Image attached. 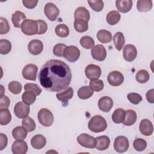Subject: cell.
<instances>
[{
    "instance_id": "39",
    "label": "cell",
    "mask_w": 154,
    "mask_h": 154,
    "mask_svg": "<svg viewBox=\"0 0 154 154\" xmlns=\"http://www.w3.org/2000/svg\"><path fill=\"white\" fill-rule=\"evenodd\" d=\"M79 43L81 46L87 49H92L94 46V40L90 36H83L79 40Z\"/></svg>"
},
{
    "instance_id": "14",
    "label": "cell",
    "mask_w": 154,
    "mask_h": 154,
    "mask_svg": "<svg viewBox=\"0 0 154 154\" xmlns=\"http://www.w3.org/2000/svg\"><path fill=\"white\" fill-rule=\"evenodd\" d=\"M137 50L136 47L131 44L126 45L123 50V56L124 59L128 61H133L137 57Z\"/></svg>"
},
{
    "instance_id": "22",
    "label": "cell",
    "mask_w": 154,
    "mask_h": 154,
    "mask_svg": "<svg viewBox=\"0 0 154 154\" xmlns=\"http://www.w3.org/2000/svg\"><path fill=\"white\" fill-rule=\"evenodd\" d=\"M96 148L99 150H105L107 149L110 144V140L108 136L102 135L96 138Z\"/></svg>"
},
{
    "instance_id": "1",
    "label": "cell",
    "mask_w": 154,
    "mask_h": 154,
    "mask_svg": "<svg viewBox=\"0 0 154 154\" xmlns=\"http://www.w3.org/2000/svg\"><path fill=\"white\" fill-rule=\"evenodd\" d=\"M41 85L51 92L64 90L69 86L72 80V72L69 66L60 60L52 59L46 61L38 73Z\"/></svg>"
},
{
    "instance_id": "12",
    "label": "cell",
    "mask_w": 154,
    "mask_h": 154,
    "mask_svg": "<svg viewBox=\"0 0 154 154\" xmlns=\"http://www.w3.org/2000/svg\"><path fill=\"white\" fill-rule=\"evenodd\" d=\"M91 55L93 59L99 61H102L106 57V51L102 45H97L91 49Z\"/></svg>"
},
{
    "instance_id": "10",
    "label": "cell",
    "mask_w": 154,
    "mask_h": 154,
    "mask_svg": "<svg viewBox=\"0 0 154 154\" xmlns=\"http://www.w3.org/2000/svg\"><path fill=\"white\" fill-rule=\"evenodd\" d=\"M101 73L102 70L100 67L96 64H88L85 69V76L90 80L99 79L101 75Z\"/></svg>"
},
{
    "instance_id": "31",
    "label": "cell",
    "mask_w": 154,
    "mask_h": 154,
    "mask_svg": "<svg viewBox=\"0 0 154 154\" xmlns=\"http://www.w3.org/2000/svg\"><path fill=\"white\" fill-rule=\"evenodd\" d=\"M73 96V90L72 87H68L64 91L58 93L56 94L58 100L61 102H66L72 98Z\"/></svg>"
},
{
    "instance_id": "37",
    "label": "cell",
    "mask_w": 154,
    "mask_h": 154,
    "mask_svg": "<svg viewBox=\"0 0 154 154\" xmlns=\"http://www.w3.org/2000/svg\"><path fill=\"white\" fill-rule=\"evenodd\" d=\"M150 75L146 70L141 69L137 72L135 75V79L137 81L141 84L147 82L149 80Z\"/></svg>"
},
{
    "instance_id": "23",
    "label": "cell",
    "mask_w": 154,
    "mask_h": 154,
    "mask_svg": "<svg viewBox=\"0 0 154 154\" xmlns=\"http://www.w3.org/2000/svg\"><path fill=\"white\" fill-rule=\"evenodd\" d=\"M74 17L75 19H84L88 22L90 18V12L85 7H79L75 11Z\"/></svg>"
},
{
    "instance_id": "46",
    "label": "cell",
    "mask_w": 154,
    "mask_h": 154,
    "mask_svg": "<svg viewBox=\"0 0 154 154\" xmlns=\"http://www.w3.org/2000/svg\"><path fill=\"white\" fill-rule=\"evenodd\" d=\"M24 90L25 91H30L34 93L36 96L40 94L42 89L38 86L37 84L34 83H27L24 85Z\"/></svg>"
},
{
    "instance_id": "28",
    "label": "cell",
    "mask_w": 154,
    "mask_h": 154,
    "mask_svg": "<svg viewBox=\"0 0 154 154\" xmlns=\"http://www.w3.org/2000/svg\"><path fill=\"white\" fill-rule=\"evenodd\" d=\"M112 39L116 48L118 51H121L125 43V38L122 32H117L114 34Z\"/></svg>"
},
{
    "instance_id": "36",
    "label": "cell",
    "mask_w": 154,
    "mask_h": 154,
    "mask_svg": "<svg viewBox=\"0 0 154 154\" xmlns=\"http://www.w3.org/2000/svg\"><path fill=\"white\" fill-rule=\"evenodd\" d=\"M22 125L29 132L34 131L35 129V123L34 120L31 117L28 116L23 119Z\"/></svg>"
},
{
    "instance_id": "38",
    "label": "cell",
    "mask_w": 154,
    "mask_h": 154,
    "mask_svg": "<svg viewBox=\"0 0 154 154\" xmlns=\"http://www.w3.org/2000/svg\"><path fill=\"white\" fill-rule=\"evenodd\" d=\"M22 101L27 104V105H31L32 104L36 99V94L30 91H25L22 96Z\"/></svg>"
},
{
    "instance_id": "42",
    "label": "cell",
    "mask_w": 154,
    "mask_h": 154,
    "mask_svg": "<svg viewBox=\"0 0 154 154\" xmlns=\"http://www.w3.org/2000/svg\"><path fill=\"white\" fill-rule=\"evenodd\" d=\"M89 87L94 91L99 92L103 90L104 87V84L100 79H92L90 80L89 83Z\"/></svg>"
},
{
    "instance_id": "18",
    "label": "cell",
    "mask_w": 154,
    "mask_h": 154,
    "mask_svg": "<svg viewBox=\"0 0 154 154\" xmlns=\"http://www.w3.org/2000/svg\"><path fill=\"white\" fill-rule=\"evenodd\" d=\"M112 106L113 100L110 97L103 96L98 100L99 108L103 112H109L112 108Z\"/></svg>"
},
{
    "instance_id": "21",
    "label": "cell",
    "mask_w": 154,
    "mask_h": 154,
    "mask_svg": "<svg viewBox=\"0 0 154 154\" xmlns=\"http://www.w3.org/2000/svg\"><path fill=\"white\" fill-rule=\"evenodd\" d=\"M25 14L20 11H16L11 16V21L14 27L19 28H21L22 23L26 20Z\"/></svg>"
},
{
    "instance_id": "43",
    "label": "cell",
    "mask_w": 154,
    "mask_h": 154,
    "mask_svg": "<svg viewBox=\"0 0 154 154\" xmlns=\"http://www.w3.org/2000/svg\"><path fill=\"white\" fill-rule=\"evenodd\" d=\"M90 8L97 12H99L103 10V2L101 0H94V1H87Z\"/></svg>"
},
{
    "instance_id": "32",
    "label": "cell",
    "mask_w": 154,
    "mask_h": 154,
    "mask_svg": "<svg viewBox=\"0 0 154 154\" xmlns=\"http://www.w3.org/2000/svg\"><path fill=\"white\" fill-rule=\"evenodd\" d=\"M120 18L121 16L120 13L116 10H112L107 14L106 20L107 23L110 25H114L120 21Z\"/></svg>"
},
{
    "instance_id": "50",
    "label": "cell",
    "mask_w": 154,
    "mask_h": 154,
    "mask_svg": "<svg viewBox=\"0 0 154 154\" xmlns=\"http://www.w3.org/2000/svg\"><path fill=\"white\" fill-rule=\"evenodd\" d=\"M10 99L7 96H2L1 97L0 100V109L8 108L10 106Z\"/></svg>"
},
{
    "instance_id": "34",
    "label": "cell",
    "mask_w": 154,
    "mask_h": 154,
    "mask_svg": "<svg viewBox=\"0 0 154 154\" xmlns=\"http://www.w3.org/2000/svg\"><path fill=\"white\" fill-rule=\"evenodd\" d=\"M11 120V114L8 108L0 109V124L6 125Z\"/></svg>"
},
{
    "instance_id": "3",
    "label": "cell",
    "mask_w": 154,
    "mask_h": 154,
    "mask_svg": "<svg viewBox=\"0 0 154 154\" xmlns=\"http://www.w3.org/2000/svg\"><path fill=\"white\" fill-rule=\"evenodd\" d=\"M39 123L46 127L51 126L54 122V116L48 108H42L39 110L37 116Z\"/></svg>"
},
{
    "instance_id": "7",
    "label": "cell",
    "mask_w": 154,
    "mask_h": 154,
    "mask_svg": "<svg viewBox=\"0 0 154 154\" xmlns=\"http://www.w3.org/2000/svg\"><path fill=\"white\" fill-rule=\"evenodd\" d=\"M38 67L34 64H26L22 70V76L24 79L30 81H35Z\"/></svg>"
},
{
    "instance_id": "5",
    "label": "cell",
    "mask_w": 154,
    "mask_h": 154,
    "mask_svg": "<svg viewBox=\"0 0 154 154\" xmlns=\"http://www.w3.org/2000/svg\"><path fill=\"white\" fill-rule=\"evenodd\" d=\"M78 143L84 147L88 149H94L96 146V140L93 137L87 134H81L78 136Z\"/></svg>"
},
{
    "instance_id": "52",
    "label": "cell",
    "mask_w": 154,
    "mask_h": 154,
    "mask_svg": "<svg viewBox=\"0 0 154 154\" xmlns=\"http://www.w3.org/2000/svg\"><path fill=\"white\" fill-rule=\"evenodd\" d=\"M8 138L6 135L1 133L0 134V150H2L7 146Z\"/></svg>"
},
{
    "instance_id": "44",
    "label": "cell",
    "mask_w": 154,
    "mask_h": 154,
    "mask_svg": "<svg viewBox=\"0 0 154 154\" xmlns=\"http://www.w3.org/2000/svg\"><path fill=\"white\" fill-rule=\"evenodd\" d=\"M133 147L137 151L141 152L146 148L147 143L143 138H137L133 142Z\"/></svg>"
},
{
    "instance_id": "9",
    "label": "cell",
    "mask_w": 154,
    "mask_h": 154,
    "mask_svg": "<svg viewBox=\"0 0 154 154\" xmlns=\"http://www.w3.org/2000/svg\"><path fill=\"white\" fill-rule=\"evenodd\" d=\"M129 146L128 139L125 136L117 137L114 142V148L119 153H123L127 151Z\"/></svg>"
},
{
    "instance_id": "2",
    "label": "cell",
    "mask_w": 154,
    "mask_h": 154,
    "mask_svg": "<svg viewBox=\"0 0 154 154\" xmlns=\"http://www.w3.org/2000/svg\"><path fill=\"white\" fill-rule=\"evenodd\" d=\"M88 129L94 133L103 132L107 128L106 120L100 115H96L92 117L88 123Z\"/></svg>"
},
{
    "instance_id": "27",
    "label": "cell",
    "mask_w": 154,
    "mask_h": 154,
    "mask_svg": "<svg viewBox=\"0 0 154 154\" xmlns=\"http://www.w3.org/2000/svg\"><path fill=\"white\" fill-rule=\"evenodd\" d=\"M28 131L23 126H17L12 131L13 137L15 140H24L27 136Z\"/></svg>"
},
{
    "instance_id": "4",
    "label": "cell",
    "mask_w": 154,
    "mask_h": 154,
    "mask_svg": "<svg viewBox=\"0 0 154 154\" xmlns=\"http://www.w3.org/2000/svg\"><path fill=\"white\" fill-rule=\"evenodd\" d=\"M22 32L26 35H32L38 33V24L36 20H25L21 25Z\"/></svg>"
},
{
    "instance_id": "45",
    "label": "cell",
    "mask_w": 154,
    "mask_h": 154,
    "mask_svg": "<svg viewBox=\"0 0 154 154\" xmlns=\"http://www.w3.org/2000/svg\"><path fill=\"white\" fill-rule=\"evenodd\" d=\"M0 34L3 35L8 32L10 27L7 19L3 17H0Z\"/></svg>"
},
{
    "instance_id": "53",
    "label": "cell",
    "mask_w": 154,
    "mask_h": 154,
    "mask_svg": "<svg viewBox=\"0 0 154 154\" xmlns=\"http://www.w3.org/2000/svg\"><path fill=\"white\" fill-rule=\"evenodd\" d=\"M154 90L153 89H151L150 90H149L146 94V97L147 100L150 103H154Z\"/></svg>"
},
{
    "instance_id": "35",
    "label": "cell",
    "mask_w": 154,
    "mask_h": 154,
    "mask_svg": "<svg viewBox=\"0 0 154 154\" xmlns=\"http://www.w3.org/2000/svg\"><path fill=\"white\" fill-rule=\"evenodd\" d=\"M55 32L58 37L65 38L67 37L69 34V27L65 24H58L55 28Z\"/></svg>"
},
{
    "instance_id": "26",
    "label": "cell",
    "mask_w": 154,
    "mask_h": 154,
    "mask_svg": "<svg viewBox=\"0 0 154 154\" xmlns=\"http://www.w3.org/2000/svg\"><path fill=\"white\" fill-rule=\"evenodd\" d=\"M126 117V111L120 108H117L112 114V120L115 123H123Z\"/></svg>"
},
{
    "instance_id": "11",
    "label": "cell",
    "mask_w": 154,
    "mask_h": 154,
    "mask_svg": "<svg viewBox=\"0 0 154 154\" xmlns=\"http://www.w3.org/2000/svg\"><path fill=\"white\" fill-rule=\"evenodd\" d=\"M30 107L29 105L23 102H18L14 108V112L16 116L19 119H23L27 117L29 113Z\"/></svg>"
},
{
    "instance_id": "41",
    "label": "cell",
    "mask_w": 154,
    "mask_h": 154,
    "mask_svg": "<svg viewBox=\"0 0 154 154\" xmlns=\"http://www.w3.org/2000/svg\"><path fill=\"white\" fill-rule=\"evenodd\" d=\"M8 88L9 91L11 93L14 94H18L21 92L22 89V86L19 82L13 81L8 84Z\"/></svg>"
},
{
    "instance_id": "16",
    "label": "cell",
    "mask_w": 154,
    "mask_h": 154,
    "mask_svg": "<svg viewBox=\"0 0 154 154\" xmlns=\"http://www.w3.org/2000/svg\"><path fill=\"white\" fill-rule=\"evenodd\" d=\"M28 149L27 143L23 140H17L11 146V151L14 154H25Z\"/></svg>"
},
{
    "instance_id": "20",
    "label": "cell",
    "mask_w": 154,
    "mask_h": 154,
    "mask_svg": "<svg viewBox=\"0 0 154 154\" xmlns=\"http://www.w3.org/2000/svg\"><path fill=\"white\" fill-rule=\"evenodd\" d=\"M116 5L119 11L125 13L131 10L132 7V1L117 0L116 1Z\"/></svg>"
},
{
    "instance_id": "49",
    "label": "cell",
    "mask_w": 154,
    "mask_h": 154,
    "mask_svg": "<svg viewBox=\"0 0 154 154\" xmlns=\"http://www.w3.org/2000/svg\"><path fill=\"white\" fill-rule=\"evenodd\" d=\"M38 24V33L37 34L41 35L45 34L48 29V25L46 22L43 20H37Z\"/></svg>"
},
{
    "instance_id": "17",
    "label": "cell",
    "mask_w": 154,
    "mask_h": 154,
    "mask_svg": "<svg viewBox=\"0 0 154 154\" xmlns=\"http://www.w3.org/2000/svg\"><path fill=\"white\" fill-rule=\"evenodd\" d=\"M139 130L141 134L145 136L151 135L153 131V126L152 123L147 119H142L140 123Z\"/></svg>"
},
{
    "instance_id": "29",
    "label": "cell",
    "mask_w": 154,
    "mask_h": 154,
    "mask_svg": "<svg viewBox=\"0 0 154 154\" xmlns=\"http://www.w3.org/2000/svg\"><path fill=\"white\" fill-rule=\"evenodd\" d=\"M152 1L149 0H138L137 3V8L140 12H147L152 8Z\"/></svg>"
},
{
    "instance_id": "30",
    "label": "cell",
    "mask_w": 154,
    "mask_h": 154,
    "mask_svg": "<svg viewBox=\"0 0 154 154\" xmlns=\"http://www.w3.org/2000/svg\"><path fill=\"white\" fill-rule=\"evenodd\" d=\"M94 91L89 86H83L79 88L78 96L81 99H87L92 96Z\"/></svg>"
},
{
    "instance_id": "13",
    "label": "cell",
    "mask_w": 154,
    "mask_h": 154,
    "mask_svg": "<svg viewBox=\"0 0 154 154\" xmlns=\"http://www.w3.org/2000/svg\"><path fill=\"white\" fill-rule=\"evenodd\" d=\"M107 81L109 85L114 87H117L123 82L124 77L121 72L114 70L108 74Z\"/></svg>"
},
{
    "instance_id": "19",
    "label": "cell",
    "mask_w": 154,
    "mask_h": 154,
    "mask_svg": "<svg viewBox=\"0 0 154 154\" xmlns=\"http://www.w3.org/2000/svg\"><path fill=\"white\" fill-rule=\"evenodd\" d=\"M46 144V139L41 134L34 135L31 140V144L32 147L35 149H41L43 148Z\"/></svg>"
},
{
    "instance_id": "24",
    "label": "cell",
    "mask_w": 154,
    "mask_h": 154,
    "mask_svg": "<svg viewBox=\"0 0 154 154\" xmlns=\"http://www.w3.org/2000/svg\"><path fill=\"white\" fill-rule=\"evenodd\" d=\"M137 113L135 111L132 109H128L126 111V117L123 122V125L125 126H132L133 125L137 120Z\"/></svg>"
},
{
    "instance_id": "48",
    "label": "cell",
    "mask_w": 154,
    "mask_h": 154,
    "mask_svg": "<svg viewBox=\"0 0 154 154\" xmlns=\"http://www.w3.org/2000/svg\"><path fill=\"white\" fill-rule=\"evenodd\" d=\"M128 99L133 104L137 105L142 100V97L140 94L136 93H130L127 95Z\"/></svg>"
},
{
    "instance_id": "51",
    "label": "cell",
    "mask_w": 154,
    "mask_h": 154,
    "mask_svg": "<svg viewBox=\"0 0 154 154\" xmlns=\"http://www.w3.org/2000/svg\"><path fill=\"white\" fill-rule=\"evenodd\" d=\"M38 1H34V0H23L22 3L23 5L29 9H32L35 8L38 3Z\"/></svg>"
},
{
    "instance_id": "47",
    "label": "cell",
    "mask_w": 154,
    "mask_h": 154,
    "mask_svg": "<svg viewBox=\"0 0 154 154\" xmlns=\"http://www.w3.org/2000/svg\"><path fill=\"white\" fill-rule=\"evenodd\" d=\"M66 45L63 43H58L55 45L53 48V54L57 57H63L64 51Z\"/></svg>"
},
{
    "instance_id": "33",
    "label": "cell",
    "mask_w": 154,
    "mask_h": 154,
    "mask_svg": "<svg viewBox=\"0 0 154 154\" xmlns=\"http://www.w3.org/2000/svg\"><path fill=\"white\" fill-rule=\"evenodd\" d=\"M74 28L78 32H84L88 30V22L84 19H75Z\"/></svg>"
},
{
    "instance_id": "6",
    "label": "cell",
    "mask_w": 154,
    "mask_h": 154,
    "mask_svg": "<svg viewBox=\"0 0 154 154\" xmlns=\"http://www.w3.org/2000/svg\"><path fill=\"white\" fill-rule=\"evenodd\" d=\"M63 57L70 62H75L80 57V51L75 46H66L64 51Z\"/></svg>"
},
{
    "instance_id": "8",
    "label": "cell",
    "mask_w": 154,
    "mask_h": 154,
    "mask_svg": "<svg viewBox=\"0 0 154 154\" xmlns=\"http://www.w3.org/2000/svg\"><path fill=\"white\" fill-rule=\"evenodd\" d=\"M45 14L51 21H55L60 14V10L53 3H47L44 8Z\"/></svg>"
},
{
    "instance_id": "25",
    "label": "cell",
    "mask_w": 154,
    "mask_h": 154,
    "mask_svg": "<svg viewBox=\"0 0 154 154\" xmlns=\"http://www.w3.org/2000/svg\"><path fill=\"white\" fill-rule=\"evenodd\" d=\"M97 38L102 43H108L112 39L111 33L105 29H101L97 32Z\"/></svg>"
},
{
    "instance_id": "15",
    "label": "cell",
    "mask_w": 154,
    "mask_h": 154,
    "mask_svg": "<svg viewBox=\"0 0 154 154\" xmlns=\"http://www.w3.org/2000/svg\"><path fill=\"white\" fill-rule=\"evenodd\" d=\"M43 49V44L42 41L37 39L31 40L28 45V50L34 55L40 54Z\"/></svg>"
},
{
    "instance_id": "40",
    "label": "cell",
    "mask_w": 154,
    "mask_h": 154,
    "mask_svg": "<svg viewBox=\"0 0 154 154\" xmlns=\"http://www.w3.org/2000/svg\"><path fill=\"white\" fill-rule=\"evenodd\" d=\"M11 49V44L10 42L6 39L0 40V54L6 55L8 54Z\"/></svg>"
}]
</instances>
